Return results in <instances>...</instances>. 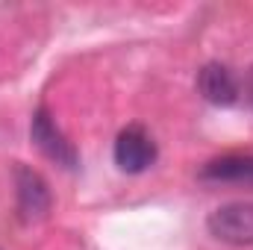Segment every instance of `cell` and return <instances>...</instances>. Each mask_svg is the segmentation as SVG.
<instances>
[{"mask_svg":"<svg viewBox=\"0 0 253 250\" xmlns=\"http://www.w3.org/2000/svg\"><path fill=\"white\" fill-rule=\"evenodd\" d=\"M206 227L224 245H236V248L253 245V200H236L218 206L206 218Z\"/></svg>","mask_w":253,"mask_h":250,"instance_id":"obj_1","label":"cell"},{"mask_svg":"<svg viewBox=\"0 0 253 250\" xmlns=\"http://www.w3.org/2000/svg\"><path fill=\"white\" fill-rule=\"evenodd\" d=\"M30 135H33V144H36L47 159H53V162L62 165V168H77V162H80L77 147L65 138V132L56 126L53 115H50L44 106L36 109L33 124H30Z\"/></svg>","mask_w":253,"mask_h":250,"instance_id":"obj_2","label":"cell"},{"mask_svg":"<svg viewBox=\"0 0 253 250\" xmlns=\"http://www.w3.org/2000/svg\"><path fill=\"white\" fill-rule=\"evenodd\" d=\"M156 162V141L144 126L132 124L115 138V165L124 174H141Z\"/></svg>","mask_w":253,"mask_h":250,"instance_id":"obj_3","label":"cell"},{"mask_svg":"<svg viewBox=\"0 0 253 250\" xmlns=\"http://www.w3.org/2000/svg\"><path fill=\"white\" fill-rule=\"evenodd\" d=\"M15 191H18V212L21 221H42L50 212V188L44 183V177L27 165L15 168Z\"/></svg>","mask_w":253,"mask_h":250,"instance_id":"obj_4","label":"cell"},{"mask_svg":"<svg viewBox=\"0 0 253 250\" xmlns=\"http://www.w3.org/2000/svg\"><path fill=\"white\" fill-rule=\"evenodd\" d=\"M197 91L215 106H233L242 94L236 74L221 62H206L197 71Z\"/></svg>","mask_w":253,"mask_h":250,"instance_id":"obj_5","label":"cell"},{"mask_svg":"<svg viewBox=\"0 0 253 250\" xmlns=\"http://www.w3.org/2000/svg\"><path fill=\"white\" fill-rule=\"evenodd\" d=\"M200 180L209 183H253V156H221L200 168Z\"/></svg>","mask_w":253,"mask_h":250,"instance_id":"obj_6","label":"cell"},{"mask_svg":"<svg viewBox=\"0 0 253 250\" xmlns=\"http://www.w3.org/2000/svg\"><path fill=\"white\" fill-rule=\"evenodd\" d=\"M248 97L253 100V74H251V80H248Z\"/></svg>","mask_w":253,"mask_h":250,"instance_id":"obj_7","label":"cell"}]
</instances>
